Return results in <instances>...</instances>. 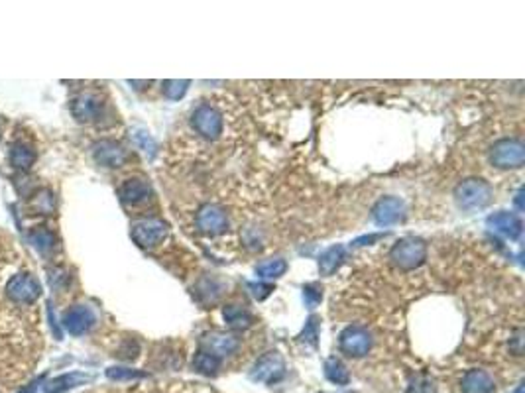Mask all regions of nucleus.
I'll return each mask as SVG.
<instances>
[{"instance_id": "f257e3e1", "label": "nucleus", "mask_w": 525, "mask_h": 393, "mask_svg": "<svg viewBox=\"0 0 525 393\" xmlns=\"http://www.w3.org/2000/svg\"><path fill=\"white\" fill-rule=\"evenodd\" d=\"M455 201L462 211H480L492 201V187L480 177L460 181L455 189Z\"/></svg>"}, {"instance_id": "f03ea898", "label": "nucleus", "mask_w": 525, "mask_h": 393, "mask_svg": "<svg viewBox=\"0 0 525 393\" xmlns=\"http://www.w3.org/2000/svg\"><path fill=\"white\" fill-rule=\"evenodd\" d=\"M390 260L391 264L404 272L416 270L427 260V244L421 238H413V236L398 240L390 250Z\"/></svg>"}, {"instance_id": "7ed1b4c3", "label": "nucleus", "mask_w": 525, "mask_h": 393, "mask_svg": "<svg viewBox=\"0 0 525 393\" xmlns=\"http://www.w3.org/2000/svg\"><path fill=\"white\" fill-rule=\"evenodd\" d=\"M490 163L500 170H517L525 162V148L517 138H504L490 148Z\"/></svg>"}, {"instance_id": "20e7f679", "label": "nucleus", "mask_w": 525, "mask_h": 393, "mask_svg": "<svg viewBox=\"0 0 525 393\" xmlns=\"http://www.w3.org/2000/svg\"><path fill=\"white\" fill-rule=\"evenodd\" d=\"M339 346L347 356L362 358L372 348V334L368 333L364 326L350 325L340 333Z\"/></svg>"}, {"instance_id": "39448f33", "label": "nucleus", "mask_w": 525, "mask_h": 393, "mask_svg": "<svg viewBox=\"0 0 525 393\" xmlns=\"http://www.w3.org/2000/svg\"><path fill=\"white\" fill-rule=\"evenodd\" d=\"M191 126L205 140H217L222 134V116L211 104H201L191 116Z\"/></svg>"}, {"instance_id": "423d86ee", "label": "nucleus", "mask_w": 525, "mask_h": 393, "mask_svg": "<svg viewBox=\"0 0 525 393\" xmlns=\"http://www.w3.org/2000/svg\"><path fill=\"white\" fill-rule=\"evenodd\" d=\"M283 376H286V362L278 352L264 354L262 358L256 362L252 374H250L254 382H262V384H276Z\"/></svg>"}, {"instance_id": "0eeeda50", "label": "nucleus", "mask_w": 525, "mask_h": 393, "mask_svg": "<svg viewBox=\"0 0 525 393\" xmlns=\"http://www.w3.org/2000/svg\"><path fill=\"white\" fill-rule=\"evenodd\" d=\"M168 236V224L160 218H144L132 226V240L142 248H153Z\"/></svg>"}, {"instance_id": "6e6552de", "label": "nucleus", "mask_w": 525, "mask_h": 393, "mask_svg": "<svg viewBox=\"0 0 525 393\" xmlns=\"http://www.w3.org/2000/svg\"><path fill=\"white\" fill-rule=\"evenodd\" d=\"M197 228L207 236H219L229 228V216L217 205H205L197 213Z\"/></svg>"}, {"instance_id": "1a4fd4ad", "label": "nucleus", "mask_w": 525, "mask_h": 393, "mask_svg": "<svg viewBox=\"0 0 525 393\" xmlns=\"http://www.w3.org/2000/svg\"><path fill=\"white\" fill-rule=\"evenodd\" d=\"M6 293L12 301L22 303V305H30L40 297V283L36 282L32 275L28 274H18L6 285Z\"/></svg>"}, {"instance_id": "9d476101", "label": "nucleus", "mask_w": 525, "mask_h": 393, "mask_svg": "<svg viewBox=\"0 0 525 393\" xmlns=\"http://www.w3.org/2000/svg\"><path fill=\"white\" fill-rule=\"evenodd\" d=\"M374 223L380 226H390L406 218V203L398 196H384L372 209Z\"/></svg>"}, {"instance_id": "9b49d317", "label": "nucleus", "mask_w": 525, "mask_h": 393, "mask_svg": "<svg viewBox=\"0 0 525 393\" xmlns=\"http://www.w3.org/2000/svg\"><path fill=\"white\" fill-rule=\"evenodd\" d=\"M199 346H201V350L207 352V354H211V356L224 358V356H230L232 352L237 350L238 338L237 336H232V334L212 331V333H207L201 336Z\"/></svg>"}, {"instance_id": "f8f14e48", "label": "nucleus", "mask_w": 525, "mask_h": 393, "mask_svg": "<svg viewBox=\"0 0 525 393\" xmlns=\"http://www.w3.org/2000/svg\"><path fill=\"white\" fill-rule=\"evenodd\" d=\"M93 157L102 167H120L128 160V152L114 140H101L93 145Z\"/></svg>"}, {"instance_id": "ddd939ff", "label": "nucleus", "mask_w": 525, "mask_h": 393, "mask_svg": "<svg viewBox=\"0 0 525 393\" xmlns=\"http://www.w3.org/2000/svg\"><path fill=\"white\" fill-rule=\"evenodd\" d=\"M94 323H97V316L87 305H75V307L69 309L65 316H63V325L73 336H81V334L89 333L94 326Z\"/></svg>"}, {"instance_id": "4468645a", "label": "nucleus", "mask_w": 525, "mask_h": 393, "mask_svg": "<svg viewBox=\"0 0 525 393\" xmlns=\"http://www.w3.org/2000/svg\"><path fill=\"white\" fill-rule=\"evenodd\" d=\"M71 112L79 122H91L102 112V99L97 93H81L71 101Z\"/></svg>"}, {"instance_id": "2eb2a0df", "label": "nucleus", "mask_w": 525, "mask_h": 393, "mask_svg": "<svg viewBox=\"0 0 525 393\" xmlns=\"http://www.w3.org/2000/svg\"><path fill=\"white\" fill-rule=\"evenodd\" d=\"M120 199L126 205H142L152 199V187L142 177H130L120 185Z\"/></svg>"}, {"instance_id": "dca6fc26", "label": "nucleus", "mask_w": 525, "mask_h": 393, "mask_svg": "<svg viewBox=\"0 0 525 393\" xmlns=\"http://www.w3.org/2000/svg\"><path fill=\"white\" fill-rule=\"evenodd\" d=\"M488 226L494 228V231L502 232L504 236H508V238L516 240L519 238V234H521V228H524V224H521V218L514 213H508V211H500V213H494L488 216Z\"/></svg>"}, {"instance_id": "f3484780", "label": "nucleus", "mask_w": 525, "mask_h": 393, "mask_svg": "<svg viewBox=\"0 0 525 393\" xmlns=\"http://www.w3.org/2000/svg\"><path fill=\"white\" fill-rule=\"evenodd\" d=\"M460 389L462 393H494L496 385L488 372L484 370H468L462 382H460Z\"/></svg>"}, {"instance_id": "a211bd4d", "label": "nucleus", "mask_w": 525, "mask_h": 393, "mask_svg": "<svg viewBox=\"0 0 525 393\" xmlns=\"http://www.w3.org/2000/svg\"><path fill=\"white\" fill-rule=\"evenodd\" d=\"M345 260V248L337 244V246H330L329 250H325L319 258V272L321 275H330L339 270V265Z\"/></svg>"}, {"instance_id": "6ab92c4d", "label": "nucleus", "mask_w": 525, "mask_h": 393, "mask_svg": "<svg viewBox=\"0 0 525 393\" xmlns=\"http://www.w3.org/2000/svg\"><path fill=\"white\" fill-rule=\"evenodd\" d=\"M89 382V376L85 374H79V372H71V374H63V376L55 377V380H51L45 384V393H60V392H67L71 387H75V385H81Z\"/></svg>"}, {"instance_id": "aec40b11", "label": "nucleus", "mask_w": 525, "mask_h": 393, "mask_svg": "<svg viewBox=\"0 0 525 393\" xmlns=\"http://www.w3.org/2000/svg\"><path fill=\"white\" fill-rule=\"evenodd\" d=\"M10 162L12 165L16 167V170H30L32 167V163L36 162V152L30 148V145L26 144H14L12 145V150H10Z\"/></svg>"}, {"instance_id": "412c9836", "label": "nucleus", "mask_w": 525, "mask_h": 393, "mask_svg": "<svg viewBox=\"0 0 525 393\" xmlns=\"http://www.w3.org/2000/svg\"><path fill=\"white\" fill-rule=\"evenodd\" d=\"M286 272H288V262L281 260V258L266 260V262H262L256 267V274H258L260 279H276V277H281Z\"/></svg>"}, {"instance_id": "4be33fe9", "label": "nucleus", "mask_w": 525, "mask_h": 393, "mask_svg": "<svg viewBox=\"0 0 525 393\" xmlns=\"http://www.w3.org/2000/svg\"><path fill=\"white\" fill-rule=\"evenodd\" d=\"M325 376L329 382L337 385H348L350 382V374H348L347 366L337 358H329L325 362Z\"/></svg>"}, {"instance_id": "5701e85b", "label": "nucleus", "mask_w": 525, "mask_h": 393, "mask_svg": "<svg viewBox=\"0 0 525 393\" xmlns=\"http://www.w3.org/2000/svg\"><path fill=\"white\" fill-rule=\"evenodd\" d=\"M30 240H32V244H34L36 248L40 250L42 254H48L51 250L55 248V244H58V240H55V234L48 228H43V226H38L34 231L30 232Z\"/></svg>"}, {"instance_id": "b1692460", "label": "nucleus", "mask_w": 525, "mask_h": 393, "mask_svg": "<svg viewBox=\"0 0 525 393\" xmlns=\"http://www.w3.org/2000/svg\"><path fill=\"white\" fill-rule=\"evenodd\" d=\"M224 319L232 328H248L252 325V316L248 315L244 309L234 307V305H229L224 309Z\"/></svg>"}, {"instance_id": "393cba45", "label": "nucleus", "mask_w": 525, "mask_h": 393, "mask_svg": "<svg viewBox=\"0 0 525 393\" xmlns=\"http://www.w3.org/2000/svg\"><path fill=\"white\" fill-rule=\"evenodd\" d=\"M193 366H195L197 372H201L205 376H211L215 374L220 366V358L217 356H211V354H207V352L199 350L195 354V358H193Z\"/></svg>"}, {"instance_id": "a878e982", "label": "nucleus", "mask_w": 525, "mask_h": 393, "mask_svg": "<svg viewBox=\"0 0 525 393\" xmlns=\"http://www.w3.org/2000/svg\"><path fill=\"white\" fill-rule=\"evenodd\" d=\"M107 377L112 380V382H132V380L146 377V374L144 372H138V370H130V367L112 366L107 370Z\"/></svg>"}, {"instance_id": "bb28decb", "label": "nucleus", "mask_w": 525, "mask_h": 393, "mask_svg": "<svg viewBox=\"0 0 525 393\" xmlns=\"http://www.w3.org/2000/svg\"><path fill=\"white\" fill-rule=\"evenodd\" d=\"M189 85H191V81H187V79H183V81H179V79L163 81V94L171 101H179L187 93Z\"/></svg>"}, {"instance_id": "cd10ccee", "label": "nucleus", "mask_w": 525, "mask_h": 393, "mask_svg": "<svg viewBox=\"0 0 525 393\" xmlns=\"http://www.w3.org/2000/svg\"><path fill=\"white\" fill-rule=\"evenodd\" d=\"M435 382L427 376H411L407 384V393H435Z\"/></svg>"}, {"instance_id": "c85d7f7f", "label": "nucleus", "mask_w": 525, "mask_h": 393, "mask_svg": "<svg viewBox=\"0 0 525 393\" xmlns=\"http://www.w3.org/2000/svg\"><path fill=\"white\" fill-rule=\"evenodd\" d=\"M303 299H305V305L309 309H315L323 299V289L317 285V283H307L303 287Z\"/></svg>"}, {"instance_id": "c756f323", "label": "nucleus", "mask_w": 525, "mask_h": 393, "mask_svg": "<svg viewBox=\"0 0 525 393\" xmlns=\"http://www.w3.org/2000/svg\"><path fill=\"white\" fill-rule=\"evenodd\" d=\"M34 209L40 214H48L50 211H53V196H51L50 191H40L34 199Z\"/></svg>"}, {"instance_id": "7c9ffc66", "label": "nucleus", "mask_w": 525, "mask_h": 393, "mask_svg": "<svg viewBox=\"0 0 525 393\" xmlns=\"http://www.w3.org/2000/svg\"><path fill=\"white\" fill-rule=\"evenodd\" d=\"M248 287H250L252 295H254L258 301L266 299V297L270 295L271 291H274V287H271V285H268V283H248Z\"/></svg>"}, {"instance_id": "2f4dec72", "label": "nucleus", "mask_w": 525, "mask_h": 393, "mask_svg": "<svg viewBox=\"0 0 525 393\" xmlns=\"http://www.w3.org/2000/svg\"><path fill=\"white\" fill-rule=\"evenodd\" d=\"M134 140L138 142V145H142L146 152H150V155L153 154V150H156V145H153V140L146 132H136L134 134Z\"/></svg>"}, {"instance_id": "473e14b6", "label": "nucleus", "mask_w": 525, "mask_h": 393, "mask_svg": "<svg viewBox=\"0 0 525 393\" xmlns=\"http://www.w3.org/2000/svg\"><path fill=\"white\" fill-rule=\"evenodd\" d=\"M303 341H309L311 344H315L317 342V325H315V319H311L309 323H307V328L303 331Z\"/></svg>"}, {"instance_id": "72a5a7b5", "label": "nucleus", "mask_w": 525, "mask_h": 393, "mask_svg": "<svg viewBox=\"0 0 525 393\" xmlns=\"http://www.w3.org/2000/svg\"><path fill=\"white\" fill-rule=\"evenodd\" d=\"M521 196H524V191H517V195H516V205L519 206V209H524V203H521Z\"/></svg>"}, {"instance_id": "f704fd0d", "label": "nucleus", "mask_w": 525, "mask_h": 393, "mask_svg": "<svg viewBox=\"0 0 525 393\" xmlns=\"http://www.w3.org/2000/svg\"><path fill=\"white\" fill-rule=\"evenodd\" d=\"M516 393H524V385H519V387H517V392Z\"/></svg>"}]
</instances>
